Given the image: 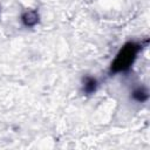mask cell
Returning <instances> with one entry per match:
<instances>
[{
  "instance_id": "3",
  "label": "cell",
  "mask_w": 150,
  "mask_h": 150,
  "mask_svg": "<svg viewBox=\"0 0 150 150\" xmlns=\"http://www.w3.org/2000/svg\"><path fill=\"white\" fill-rule=\"evenodd\" d=\"M97 80L93 76H84L82 80V91L86 95H91L97 89Z\"/></svg>"
},
{
  "instance_id": "1",
  "label": "cell",
  "mask_w": 150,
  "mask_h": 150,
  "mask_svg": "<svg viewBox=\"0 0 150 150\" xmlns=\"http://www.w3.org/2000/svg\"><path fill=\"white\" fill-rule=\"evenodd\" d=\"M142 50V43L130 41L127 42L117 53L116 57L111 62L110 66V73L117 74V73H124L130 69L132 63L135 62L138 53Z\"/></svg>"
},
{
  "instance_id": "2",
  "label": "cell",
  "mask_w": 150,
  "mask_h": 150,
  "mask_svg": "<svg viewBox=\"0 0 150 150\" xmlns=\"http://www.w3.org/2000/svg\"><path fill=\"white\" fill-rule=\"evenodd\" d=\"M39 21H40V15H39L38 11L28 9L21 14V22L25 27H29V28L34 27L39 23Z\"/></svg>"
},
{
  "instance_id": "4",
  "label": "cell",
  "mask_w": 150,
  "mask_h": 150,
  "mask_svg": "<svg viewBox=\"0 0 150 150\" xmlns=\"http://www.w3.org/2000/svg\"><path fill=\"white\" fill-rule=\"evenodd\" d=\"M131 96L132 98L136 101V102H139V103H144L148 101L149 98V93H148V89L145 87H137L132 90L131 93Z\"/></svg>"
}]
</instances>
